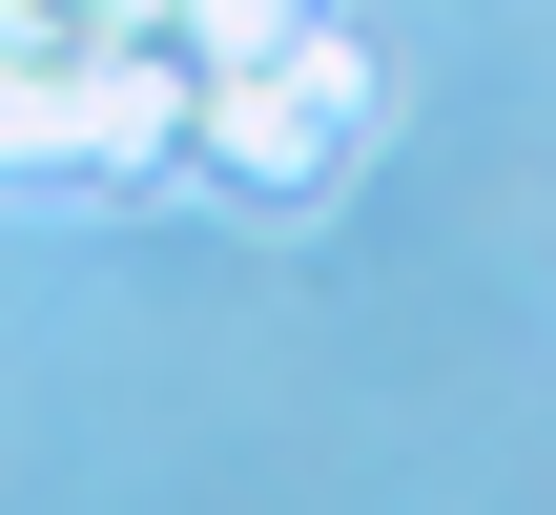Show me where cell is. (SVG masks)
Listing matches in <instances>:
<instances>
[{
	"mask_svg": "<svg viewBox=\"0 0 556 515\" xmlns=\"http://www.w3.org/2000/svg\"><path fill=\"white\" fill-rule=\"evenodd\" d=\"M351 145H371V41H351L330 0L268 21V41H227V62L186 83V165H206L227 206H309Z\"/></svg>",
	"mask_w": 556,
	"mask_h": 515,
	"instance_id": "obj_1",
	"label": "cell"
},
{
	"mask_svg": "<svg viewBox=\"0 0 556 515\" xmlns=\"http://www.w3.org/2000/svg\"><path fill=\"white\" fill-rule=\"evenodd\" d=\"M103 41V21H83ZM83 41H21L0 62V186H103V145H83Z\"/></svg>",
	"mask_w": 556,
	"mask_h": 515,
	"instance_id": "obj_2",
	"label": "cell"
}]
</instances>
